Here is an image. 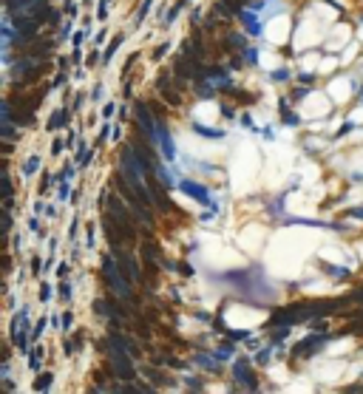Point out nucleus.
<instances>
[{
    "label": "nucleus",
    "mask_w": 363,
    "mask_h": 394,
    "mask_svg": "<svg viewBox=\"0 0 363 394\" xmlns=\"http://www.w3.org/2000/svg\"><path fill=\"white\" fill-rule=\"evenodd\" d=\"M17 3H26V0H9V9H17Z\"/></svg>",
    "instance_id": "1"
}]
</instances>
